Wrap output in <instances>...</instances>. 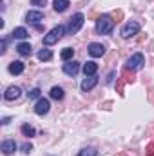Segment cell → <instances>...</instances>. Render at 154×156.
I'll list each match as a JSON object with an SVG mask.
<instances>
[{"label": "cell", "instance_id": "obj_1", "mask_svg": "<svg viewBox=\"0 0 154 156\" xmlns=\"http://www.w3.org/2000/svg\"><path fill=\"white\" fill-rule=\"evenodd\" d=\"M113 29H114V22H113L111 16H100L98 18V22H96V33L109 35V33H113Z\"/></svg>", "mask_w": 154, "mask_h": 156}, {"label": "cell", "instance_id": "obj_2", "mask_svg": "<svg viewBox=\"0 0 154 156\" xmlns=\"http://www.w3.org/2000/svg\"><path fill=\"white\" fill-rule=\"evenodd\" d=\"M64 26H56V27H53L45 37H44V44L45 45H53V44H56L58 40L62 38V35H64Z\"/></svg>", "mask_w": 154, "mask_h": 156}, {"label": "cell", "instance_id": "obj_3", "mask_svg": "<svg viewBox=\"0 0 154 156\" xmlns=\"http://www.w3.org/2000/svg\"><path fill=\"white\" fill-rule=\"evenodd\" d=\"M83 20H85V16H83L82 13H76L75 16H71L69 26H67V33H69V35H75V33H78V31L82 29V26H83Z\"/></svg>", "mask_w": 154, "mask_h": 156}, {"label": "cell", "instance_id": "obj_4", "mask_svg": "<svg viewBox=\"0 0 154 156\" xmlns=\"http://www.w3.org/2000/svg\"><path fill=\"white\" fill-rule=\"evenodd\" d=\"M143 64H145L143 55H142V53H136V55H132V56L127 60V69L136 71V69H142V67H143Z\"/></svg>", "mask_w": 154, "mask_h": 156}, {"label": "cell", "instance_id": "obj_5", "mask_svg": "<svg viewBox=\"0 0 154 156\" xmlns=\"http://www.w3.org/2000/svg\"><path fill=\"white\" fill-rule=\"evenodd\" d=\"M140 33V24L138 22H129V24H125L123 26V29H121V38H131V37H134V35H138Z\"/></svg>", "mask_w": 154, "mask_h": 156}, {"label": "cell", "instance_id": "obj_6", "mask_svg": "<svg viewBox=\"0 0 154 156\" xmlns=\"http://www.w3.org/2000/svg\"><path fill=\"white\" fill-rule=\"evenodd\" d=\"M78 71H80V64L75 62V60H69V62L64 64V73H65V75L75 76V75H78Z\"/></svg>", "mask_w": 154, "mask_h": 156}, {"label": "cell", "instance_id": "obj_7", "mask_svg": "<svg viewBox=\"0 0 154 156\" xmlns=\"http://www.w3.org/2000/svg\"><path fill=\"white\" fill-rule=\"evenodd\" d=\"M49 100H45V98H40L38 102H37V105H35V113L40 115V116H44V115H47L49 113Z\"/></svg>", "mask_w": 154, "mask_h": 156}, {"label": "cell", "instance_id": "obj_8", "mask_svg": "<svg viewBox=\"0 0 154 156\" xmlns=\"http://www.w3.org/2000/svg\"><path fill=\"white\" fill-rule=\"evenodd\" d=\"M89 55L91 56H94V58H100V56H103L105 55V45H102V44H91L89 45Z\"/></svg>", "mask_w": 154, "mask_h": 156}, {"label": "cell", "instance_id": "obj_9", "mask_svg": "<svg viewBox=\"0 0 154 156\" xmlns=\"http://www.w3.org/2000/svg\"><path fill=\"white\" fill-rule=\"evenodd\" d=\"M20 93H22V91H20V87H16V85H11V87H7V89H5V93H4V98L11 102V100H16V98L20 96Z\"/></svg>", "mask_w": 154, "mask_h": 156}, {"label": "cell", "instance_id": "obj_10", "mask_svg": "<svg viewBox=\"0 0 154 156\" xmlns=\"http://www.w3.org/2000/svg\"><path fill=\"white\" fill-rule=\"evenodd\" d=\"M16 51H18V55H20V56H29V55L33 53V47H31V44L22 42V44H18V45H16Z\"/></svg>", "mask_w": 154, "mask_h": 156}, {"label": "cell", "instance_id": "obj_11", "mask_svg": "<svg viewBox=\"0 0 154 156\" xmlns=\"http://www.w3.org/2000/svg\"><path fill=\"white\" fill-rule=\"evenodd\" d=\"M96 83H98V78H96V76H87L83 82H82V91H85V93H87V91H91Z\"/></svg>", "mask_w": 154, "mask_h": 156}, {"label": "cell", "instance_id": "obj_12", "mask_svg": "<svg viewBox=\"0 0 154 156\" xmlns=\"http://www.w3.org/2000/svg\"><path fill=\"white\" fill-rule=\"evenodd\" d=\"M96 71H98V64H96V62H87V64H83V73H85V76H94Z\"/></svg>", "mask_w": 154, "mask_h": 156}, {"label": "cell", "instance_id": "obj_13", "mask_svg": "<svg viewBox=\"0 0 154 156\" xmlns=\"http://www.w3.org/2000/svg\"><path fill=\"white\" fill-rule=\"evenodd\" d=\"M15 151H16V144H15L13 140L2 142V153H4V154H13Z\"/></svg>", "mask_w": 154, "mask_h": 156}, {"label": "cell", "instance_id": "obj_14", "mask_svg": "<svg viewBox=\"0 0 154 156\" xmlns=\"http://www.w3.org/2000/svg\"><path fill=\"white\" fill-rule=\"evenodd\" d=\"M22 71H24V64L20 60H15V62L9 64V73L11 75H20Z\"/></svg>", "mask_w": 154, "mask_h": 156}, {"label": "cell", "instance_id": "obj_15", "mask_svg": "<svg viewBox=\"0 0 154 156\" xmlns=\"http://www.w3.org/2000/svg\"><path fill=\"white\" fill-rule=\"evenodd\" d=\"M26 18H27V22H33V24H38L40 20H44V13H42V11H29Z\"/></svg>", "mask_w": 154, "mask_h": 156}, {"label": "cell", "instance_id": "obj_16", "mask_svg": "<svg viewBox=\"0 0 154 156\" xmlns=\"http://www.w3.org/2000/svg\"><path fill=\"white\" fill-rule=\"evenodd\" d=\"M69 0H53V7H54V11H58V13H64L67 7H69Z\"/></svg>", "mask_w": 154, "mask_h": 156}, {"label": "cell", "instance_id": "obj_17", "mask_svg": "<svg viewBox=\"0 0 154 156\" xmlns=\"http://www.w3.org/2000/svg\"><path fill=\"white\" fill-rule=\"evenodd\" d=\"M73 56H75V49H73V47H65V49L60 53V58H62L64 62H69Z\"/></svg>", "mask_w": 154, "mask_h": 156}, {"label": "cell", "instance_id": "obj_18", "mask_svg": "<svg viewBox=\"0 0 154 156\" xmlns=\"http://www.w3.org/2000/svg\"><path fill=\"white\" fill-rule=\"evenodd\" d=\"M27 31L24 29V27H15L13 29V38H20V40H24V38H27Z\"/></svg>", "mask_w": 154, "mask_h": 156}, {"label": "cell", "instance_id": "obj_19", "mask_svg": "<svg viewBox=\"0 0 154 156\" xmlns=\"http://www.w3.org/2000/svg\"><path fill=\"white\" fill-rule=\"evenodd\" d=\"M49 94H51L53 100H62V98H64V89H62V87H53Z\"/></svg>", "mask_w": 154, "mask_h": 156}, {"label": "cell", "instance_id": "obj_20", "mask_svg": "<svg viewBox=\"0 0 154 156\" xmlns=\"http://www.w3.org/2000/svg\"><path fill=\"white\" fill-rule=\"evenodd\" d=\"M121 76H123V80L125 82H129V83H132L134 80H136V76H134V71H131V69H123V73H121Z\"/></svg>", "mask_w": 154, "mask_h": 156}, {"label": "cell", "instance_id": "obj_21", "mask_svg": "<svg viewBox=\"0 0 154 156\" xmlns=\"http://www.w3.org/2000/svg\"><path fill=\"white\" fill-rule=\"evenodd\" d=\"M51 58H53L51 49H42L38 53V60H42V62H47V60H51Z\"/></svg>", "mask_w": 154, "mask_h": 156}, {"label": "cell", "instance_id": "obj_22", "mask_svg": "<svg viewBox=\"0 0 154 156\" xmlns=\"http://www.w3.org/2000/svg\"><path fill=\"white\" fill-rule=\"evenodd\" d=\"M22 134L24 136H27V138H31V136H35L37 134V131H35V127H31V125H22Z\"/></svg>", "mask_w": 154, "mask_h": 156}, {"label": "cell", "instance_id": "obj_23", "mask_svg": "<svg viewBox=\"0 0 154 156\" xmlns=\"http://www.w3.org/2000/svg\"><path fill=\"white\" fill-rule=\"evenodd\" d=\"M123 83H125V80H123V78H118V80H116V91H118V94H120V96H123V94H125V93H123Z\"/></svg>", "mask_w": 154, "mask_h": 156}, {"label": "cell", "instance_id": "obj_24", "mask_svg": "<svg viewBox=\"0 0 154 156\" xmlns=\"http://www.w3.org/2000/svg\"><path fill=\"white\" fill-rule=\"evenodd\" d=\"M111 18H113V22H114V24H118V22L123 18V13H121L120 9H118V11H113V13H111Z\"/></svg>", "mask_w": 154, "mask_h": 156}, {"label": "cell", "instance_id": "obj_25", "mask_svg": "<svg viewBox=\"0 0 154 156\" xmlns=\"http://www.w3.org/2000/svg\"><path fill=\"white\" fill-rule=\"evenodd\" d=\"M96 154H98V151H94V149H83V151H80L78 156H96Z\"/></svg>", "mask_w": 154, "mask_h": 156}, {"label": "cell", "instance_id": "obj_26", "mask_svg": "<svg viewBox=\"0 0 154 156\" xmlns=\"http://www.w3.org/2000/svg\"><path fill=\"white\" fill-rule=\"evenodd\" d=\"M145 154L147 156H154V142H151V144L145 147Z\"/></svg>", "mask_w": 154, "mask_h": 156}, {"label": "cell", "instance_id": "obj_27", "mask_svg": "<svg viewBox=\"0 0 154 156\" xmlns=\"http://www.w3.org/2000/svg\"><path fill=\"white\" fill-rule=\"evenodd\" d=\"M27 96H29V98H38V96H40V89L37 87V89L29 91V93H27Z\"/></svg>", "mask_w": 154, "mask_h": 156}, {"label": "cell", "instance_id": "obj_28", "mask_svg": "<svg viewBox=\"0 0 154 156\" xmlns=\"http://www.w3.org/2000/svg\"><path fill=\"white\" fill-rule=\"evenodd\" d=\"M31 151H33V145H31V144H24V145H22V153H26V154H29Z\"/></svg>", "mask_w": 154, "mask_h": 156}, {"label": "cell", "instance_id": "obj_29", "mask_svg": "<svg viewBox=\"0 0 154 156\" xmlns=\"http://www.w3.org/2000/svg\"><path fill=\"white\" fill-rule=\"evenodd\" d=\"M31 4H33V5H37V7H44L47 2H45V0H31Z\"/></svg>", "mask_w": 154, "mask_h": 156}, {"label": "cell", "instance_id": "obj_30", "mask_svg": "<svg viewBox=\"0 0 154 156\" xmlns=\"http://www.w3.org/2000/svg\"><path fill=\"white\" fill-rule=\"evenodd\" d=\"M5 51V40H2V49H0V53H4Z\"/></svg>", "mask_w": 154, "mask_h": 156}, {"label": "cell", "instance_id": "obj_31", "mask_svg": "<svg viewBox=\"0 0 154 156\" xmlns=\"http://www.w3.org/2000/svg\"><path fill=\"white\" fill-rule=\"evenodd\" d=\"M9 122H11V118H4V120H2V123H4V125H7Z\"/></svg>", "mask_w": 154, "mask_h": 156}, {"label": "cell", "instance_id": "obj_32", "mask_svg": "<svg viewBox=\"0 0 154 156\" xmlns=\"http://www.w3.org/2000/svg\"><path fill=\"white\" fill-rule=\"evenodd\" d=\"M118 156H127V154H125V153H121V154H118Z\"/></svg>", "mask_w": 154, "mask_h": 156}]
</instances>
